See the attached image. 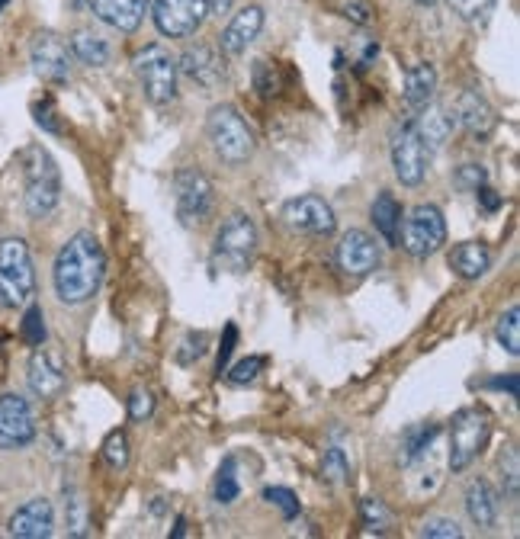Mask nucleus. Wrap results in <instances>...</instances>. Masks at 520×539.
Segmentation results:
<instances>
[{
  "instance_id": "1",
  "label": "nucleus",
  "mask_w": 520,
  "mask_h": 539,
  "mask_svg": "<svg viewBox=\"0 0 520 539\" xmlns=\"http://www.w3.org/2000/svg\"><path fill=\"white\" fill-rule=\"evenodd\" d=\"M106 273V254L90 231H78L65 241L52 267L55 296L65 305H84L100 292Z\"/></svg>"
},
{
  "instance_id": "2",
  "label": "nucleus",
  "mask_w": 520,
  "mask_h": 539,
  "mask_svg": "<svg viewBox=\"0 0 520 539\" xmlns=\"http://www.w3.org/2000/svg\"><path fill=\"white\" fill-rule=\"evenodd\" d=\"M23 167V206L29 219H49L61 199V174L58 164L42 145H29L20 151Z\"/></svg>"
},
{
  "instance_id": "3",
  "label": "nucleus",
  "mask_w": 520,
  "mask_h": 539,
  "mask_svg": "<svg viewBox=\"0 0 520 539\" xmlns=\"http://www.w3.org/2000/svg\"><path fill=\"white\" fill-rule=\"evenodd\" d=\"M206 135L212 142V151L219 154L225 164H244L257 148V138L251 132V126L244 122V116L235 110L232 103H219L212 106L206 116Z\"/></svg>"
},
{
  "instance_id": "4",
  "label": "nucleus",
  "mask_w": 520,
  "mask_h": 539,
  "mask_svg": "<svg viewBox=\"0 0 520 539\" xmlns=\"http://www.w3.org/2000/svg\"><path fill=\"white\" fill-rule=\"evenodd\" d=\"M36 296V270L23 238L0 241V308H23Z\"/></svg>"
},
{
  "instance_id": "5",
  "label": "nucleus",
  "mask_w": 520,
  "mask_h": 539,
  "mask_svg": "<svg viewBox=\"0 0 520 539\" xmlns=\"http://www.w3.org/2000/svg\"><path fill=\"white\" fill-rule=\"evenodd\" d=\"M257 254V225L248 212H232L216 231L212 264L225 273H244Z\"/></svg>"
},
{
  "instance_id": "6",
  "label": "nucleus",
  "mask_w": 520,
  "mask_h": 539,
  "mask_svg": "<svg viewBox=\"0 0 520 539\" xmlns=\"http://www.w3.org/2000/svg\"><path fill=\"white\" fill-rule=\"evenodd\" d=\"M132 68L145 97L155 106H167L177 97V58L164 45H148L132 58Z\"/></svg>"
},
{
  "instance_id": "7",
  "label": "nucleus",
  "mask_w": 520,
  "mask_h": 539,
  "mask_svg": "<svg viewBox=\"0 0 520 539\" xmlns=\"http://www.w3.org/2000/svg\"><path fill=\"white\" fill-rule=\"evenodd\" d=\"M399 244L418 260L437 254L443 244H447V219H443V212L434 203L415 206L402 219Z\"/></svg>"
},
{
  "instance_id": "8",
  "label": "nucleus",
  "mask_w": 520,
  "mask_h": 539,
  "mask_svg": "<svg viewBox=\"0 0 520 539\" xmlns=\"http://www.w3.org/2000/svg\"><path fill=\"white\" fill-rule=\"evenodd\" d=\"M174 203L183 228H200L209 222L216 193H212V183L200 167H180L174 174Z\"/></svg>"
},
{
  "instance_id": "9",
  "label": "nucleus",
  "mask_w": 520,
  "mask_h": 539,
  "mask_svg": "<svg viewBox=\"0 0 520 539\" xmlns=\"http://www.w3.org/2000/svg\"><path fill=\"white\" fill-rule=\"evenodd\" d=\"M488 430H492L488 414L479 408H463L453 414V424H450V469L453 472H463L479 459V453L488 443Z\"/></svg>"
},
{
  "instance_id": "10",
  "label": "nucleus",
  "mask_w": 520,
  "mask_h": 539,
  "mask_svg": "<svg viewBox=\"0 0 520 539\" xmlns=\"http://www.w3.org/2000/svg\"><path fill=\"white\" fill-rule=\"evenodd\" d=\"M392 167H395V177H399L405 187H418V183L427 177L431 148H427V142L421 138L415 119L399 126L392 135Z\"/></svg>"
},
{
  "instance_id": "11",
  "label": "nucleus",
  "mask_w": 520,
  "mask_h": 539,
  "mask_svg": "<svg viewBox=\"0 0 520 539\" xmlns=\"http://www.w3.org/2000/svg\"><path fill=\"white\" fill-rule=\"evenodd\" d=\"M36 440V418L23 395H0V450H26Z\"/></svg>"
},
{
  "instance_id": "12",
  "label": "nucleus",
  "mask_w": 520,
  "mask_h": 539,
  "mask_svg": "<svg viewBox=\"0 0 520 539\" xmlns=\"http://www.w3.org/2000/svg\"><path fill=\"white\" fill-rule=\"evenodd\" d=\"M283 222H286V228L299 231V235H315V238L334 235V228H338L331 203H325L321 196L289 199V203L283 206Z\"/></svg>"
},
{
  "instance_id": "13",
  "label": "nucleus",
  "mask_w": 520,
  "mask_h": 539,
  "mask_svg": "<svg viewBox=\"0 0 520 539\" xmlns=\"http://www.w3.org/2000/svg\"><path fill=\"white\" fill-rule=\"evenodd\" d=\"M155 26L158 33L171 39H187L200 29L209 17L206 0H155Z\"/></svg>"
},
{
  "instance_id": "14",
  "label": "nucleus",
  "mask_w": 520,
  "mask_h": 539,
  "mask_svg": "<svg viewBox=\"0 0 520 539\" xmlns=\"http://www.w3.org/2000/svg\"><path fill=\"white\" fill-rule=\"evenodd\" d=\"M33 71L49 84H65L71 77V49L55 33H39L29 45Z\"/></svg>"
},
{
  "instance_id": "15",
  "label": "nucleus",
  "mask_w": 520,
  "mask_h": 539,
  "mask_svg": "<svg viewBox=\"0 0 520 539\" xmlns=\"http://www.w3.org/2000/svg\"><path fill=\"white\" fill-rule=\"evenodd\" d=\"M177 71L203 90H216L225 81V61L216 45H190L187 52L177 58Z\"/></svg>"
},
{
  "instance_id": "16",
  "label": "nucleus",
  "mask_w": 520,
  "mask_h": 539,
  "mask_svg": "<svg viewBox=\"0 0 520 539\" xmlns=\"http://www.w3.org/2000/svg\"><path fill=\"white\" fill-rule=\"evenodd\" d=\"M26 382H29V392L42 402H52L61 392H65L68 385V376H65V363H61L58 353L52 350H36L33 360L26 366Z\"/></svg>"
},
{
  "instance_id": "17",
  "label": "nucleus",
  "mask_w": 520,
  "mask_h": 539,
  "mask_svg": "<svg viewBox=\"0 0 520 539\" xmlns=\"http://www.w3.org/2000/svg\"><path fill=\"white\" fill-rule=\"evenodd\" d=\"M338 267L347 276H366L379 267V244L370 231L363 228L344 231V238L338 244Z\"/></svg>"
},
{
  "instance_id": "18",
  "label": "nucleus",
  "mask_w": 520,
  "mask_h": 539,
  "mask_svg": "<svg viewBox=\"0 0 520 539\" xmlns=\"http://www.w3.org/2000/svg\"><path fill=\"white\" fill-rule=\"evenodd\" d=\"M55 530V507L49 498H33L17 507L7 523V533L17 539H45Z\"/></svg>"
},
{
  "instance_id": "19",
  "label": "nucleus",
  "mask_w": 520,
  "mask_h": 539,
  "mask_svg": "<svg viewBox=\"0 0 520 539\" xmlns=\"http://www.w3.org/2000/svg\"><path fill=\"white\" fill-rule=\"evenodd\" d=\"M453 119L466 135L472 138H488L495 132V110L488 106V100L476 90H463L460 97L453 100Z\"/></svg>"
},
{
  "instance_id": "20",
  "label": "nucleus",
  "mask_w": 520,
  "mask_h": 539,
  "mask_svg": "<svg viewBox=\"0 0 520 539\" xmlns=\"http://www.w3.org/2000/svg\"><path fill=\"white\" fill-rule=\"evenodd\" d=\"M151 0H90V10L106 26L119 29V33H135L142 26Z\"/></svg>"
},
{
  "instance_id": "21",
  "label": "nucleus",
  "mask_w": 520,
  "mask_h": 539,
  "mask_svg": "<svg viewBox=\"0 0 520 539\" xmlns=\"http://www.w3.org/2000/svg\"><path fill=\"white\" fill-rule=\"evenodd\" d=\"M260 29H264V10L260 7H244L241 13H235L232 23H228L219 36L225 55H244L248 45L260 36Z\"/></svg>"
},
{
  "instance_id": "22",
  "label": "nucleus",
  "mask_w": 520,
  "mask_h": 539,
  "mask_svg": "<svg viewBox=\"0 0 520 539\" xmlns=\"http://www.w3.org/2000/svg\"><path fill=\"white\" fill-rule=\"evenodd\" d=\"M434 94H437V71L434 65H427V61H421V65H411L405 71V106L411 113H424L427 106L434 103Z\"/></svg>"
},
{
  "instance_id": "23",
  "label": "nucleus",
  "mask_w": 520,
  "mask_h": 539,
  "mask_svg": "<svg viewBox=\"0 0 520 539\" xmlns=\"http://www.w3.org/2000/svg\"><path fill=\"white\" fill-rule=\"evenodd\" d=\"M466 511H469V520L476 523V527H482V530H492L495 527L498 514H501V501L495 495L492 482H485V479L469 482V488H466Z\"/></svg>"
},
{
  "instance_id": "24",
  "label": "nucleus",
  "mask_w": 520,
  "mask_h": 539,
  "mask_svg": "<svg viewBox=\"0 0 520 539\" xmlns=\"http://www.w3.org/2000/svg\"><path fill=\"white\" fill-rule=\"evenodd\" d=\"M450 267L463 276V280H479L492 267V251L479 241H463L450 251Z\"/></svg>"
},
{
  "instance_id": "25",
  "label": "nucleus",
  "mask_w": 520,
  "mask_h": 539,
  "mask_svg": "<svg viewBox=\"0 0 520 539\" xmlns=\"http://www.w3.org/2000/svg\"><path fill=\"white\" fill-rule=\"evenodd\" d=\"M71 55L87 68H106L113 58V49L94 29H78V33L71 36Z\"/></svg>"
},
{
  "instance_id": "26",
  "label": "nucleus",
  "mask_w": 520,
  "mask_h": 539,
  "mask_svg": "<svg viewBox=\"0 0 520 539\" xmlns=\"http://www.w3.org/2000/svg\"><path fill=\"white\" fill-rule=\"evenodd\" d=\"M370 219L376 231L382 235L386 244H399V231H402V206L392 193H379L370 206Z\"/></svg>"
},
{
  "instance_id": "27",
  "label": "nucleus",
  "mask_w": 520,
  "mask_h": 539,
  "mask_svg": "<svg viewBox=\"0 0 520 539\" xmlns=\"http://www.w3.org/2000/svg\"><path fill=\"white\" fill-rule=\"evenodd\" d=\"M415 126H418L421 138L427 142V148L434 151V148H440L453 135L456 119H453V110H443V106H427L424 113H418Z\"/></svg>"
},
{
  "instance_id": "28",
  "label": "nucleus",
  "mask_w": 520,
  "mask_h": 539,
  "mask_svg": "<svg viewBox=\"0 0 520 539\" xmlns=\"http://www.w3.org/2000/svg\"><path fill=\"white\" fill-rule=\"evenodd\" d=\"M437 437H440V427L437 424H415V427H408L405 437H402V462H405V466H411L415 459L431 453V446H434Z\"/></svg>"
},
{
  "instance_id": "29",
  "label": "nucleus",
  "mask_w": 520,
  "mask_h": 539,
  "mask_svg": "<svg viewBox=\"0 0 520 539\" xmlns=\"http://www.w3.org/2000/svg\"><path fill=\"white\" fill-rule=\"evenodd\" d=\"M495 334H498V344L508 350L511 357H520V308L517 305H511L508 312L498 318Z\"/></svg>"
},
{
  "instance_id": "30",
  "label": "nucleus",
  "mask_w": 520,
  "mask_h": 539,
  "mask_svg": "<svg viewBox=\"0 0 520 539\" xmlns=\"http://www.w3.org/2000/svg\"><path fill=\"white\" fill-rule=\"evenodd\" d=\"M235 456H228L222 462V469L216 475V501L219 504H235L241 495V482H238V472H235Z\"/></svg>"
},
{
  "instance_id": "31",
  "label": "nucleus",
  "mask_w": 520,
  "mask_h": 539,
  "mask_svg": "<svg viewBox=\"0 0 520 539\" xmlns=\"http://www.w3.org/2000/svg\"><path fill=\"white\" fill-rule=\"evenodd\" d=\"M453 13H460V20L469 26H488L495 13V0H450Z\"/></svg>"
},
{
  "instance_id": "32",
  "label": "nucleus",
  "mask_w": 520,
  "mask_h": 539,
  "mask_svg": "<svg viewBox=\"0 0 520 539\" xmlns=\"http://www.w3.org/2000/svg\"><path fill=\"white\" fill-rule=\"evenodd\" d=\"M360 517H363L366 533H386L392 527V511L379 498H363Z\"/></svg>"
},
{
  "instance_id": "33",
  "label": "nucleus",
  "mask_w": 520,
  "mask_h": 539,
  "mask_svg": "<svg viewBox=\"0 0 520 539\" xmlns=\"http://www.w3.org/2000/svg\"><path fill=\"white\" fill-rule=\"evenodd\" d=\"M103 459H106V466L116 469V472H122L129 466V440L122 430H113V434L103 440Z\"/></svg>"
},
{
  "instance_id": "34",
  "label": "nucleus",
  "mask_w": 520,
  "mask_h": 539,
  "mask_svg": "<svg viewBox=\"0 0 520 539\" xmlns=\"http://www.w3.org/2000/svg\"><path fill=\"white\" fill-rule=\"evenodd\" d=\"M20 334H23V341H26L29 347H42V344H45V315H42V308H39L36 302L26 308Z\"/></svg>"
},
{
  "instance_id": "35",
  "label": "nucleus",
  "mask_w": 520,
  "mask_h": 539,
  "mask_svg": "<svg viewBox=\"0 0 520 539\" xmlns=\"http://www.w3.org/2000/svg\"><path fill=\"white\" fill-rule=\"evenodd\" d=\"M65 517H68V530L71 536H84L90 527V517H87V501L78 495V491H68V501H65Z\"/></svg>"
},
{
  "instance_id": "36",
  "label": "nucleus",
  "mask_w": 520,
  "mask_h": 539,
  "mask_svg": "<svg viewBox=\"0 0 520 539\" xmlns=\"http://www.w3.org/2000/svg\"><path fill=\"white\" fill-rule=\"evenodd\" d=\"M264 501H267V504H273V507H280V514H283L286 520L299 517V511H302L299 498H296L289 488H264Z\"/></svg>"
},
{
  "instance_id": "37",
  "label": "nucleus",
  "mask_w": 520,
  "mask_h": 539,
  "mask_svg": "<svg viewBox=\"0 0 520 539\" xmlns=\"http://www.w3.org/2000/svg\"><path fill=\"white\" fill-rule=\"evenodd\" d=\"M421 536H427V539H460L463 527L450 517H431V520L421 523Z\"/></svg>"
},
{
  "instance_id": "38",
  "label": "nucleus",
  "mask_w": 520,
  "mask_h": 539,
  "mask_svg": "<svg viewBox=\"0 0 520 539\" xmlns=\"http://www.w3.org/2000/svg\"><path fill=\"white\" fill-rule=\"evenodd\" d=\"M321 472H325V479H331V482H347L350 462H347L344 450H338V446L325 450V462H321Z\"/></svg>"
},
{
  "instance_id": "39",
  "label": "nucleus",
  "mask_w": 520,
  "mask_h": 539,
  "mask_svg": "<svg viewBox=\"0 0 520 539\" xmlns=\"http://www.w3.org/2000/svg\"><path fill=\"white\" fill-rule=\"evenodd\" d=\"M501 485H504V495H508V501H517L520 475H517V453H514V446L501 456Z\"/></svg>"
},
{
  "instance_id": "40",
  "label": "nucleus",
  "mask_w": 520,
  "mask_h": 539,
  "mask_svg": "<svg viewBox=\"0 0 520 539\" xmlns=\"http://www.w3.org/2000/svg\"><path fill=\"white\" fill-rule=\"evenodd\" d=\"M485 180H488V174H485L482 164H463L460 171H456V177H453L456 190H463V193H476Z\"/></svg>"
},
{
  "instance_id": "41",
  "label": "nucleus",
  "mask_w": 520,
  "mask_h": 539,
  "mask_svg": "<svg viewBox=\"0 0 520 539\" xmlns=\"http://www.w3.org/2000/svg\"><path fill=\"white\" fill-rule=\"evenodd\" d=\"M264 366H267L264 357H248V360H241V363H235L232 373H228V382H235V385L254 382L260 373H264Z\"/></svg>"
},
{
  "instance_id": "42",
  "label": "nucleus",
  "mask_w": 520,
  "mask_h": 539,
  "mask_svg": "<svg viewBox=\"0 0 520 539\" xmlns=\"http://www.w3.org/2000/svg\"><path fill=\"white\" fill-rule=\"evenodd\" d=\"M203 353H206V334H187V337H183L180 350H177V360L183 366H190V363L200 360Z\"/></svg>"
},
{
  "instance_id": "43",
  "label": "nucleus",
  "mask_w": 520,
  "mask_h": 539,
  "mask_svg": "<svg viewBox=\"0 0 520 539\" xmlns=\"http://www.w3.org/2000/svg\"><path fill=\"white\" fill-rule=\"evenodd\" d=\"M151 411H155V398H151L148 389H135L129 395V418L132 421H145L151 418Z\"/></svg>"
},
{
  "instance_id": "44",
  "label": "nucleus",
  "mask_w": 520,
  "mask_h": 539,
  "mask_svg": "<svg viewBox=\"0 0 520 539\" xmlns=\"http://www.w3.org/2000/svg\"><path fill=\"white\" fill-rule=\"evenodd\" d=\"M254 84H257V90H260V94H264V97H273V94H277V74H273V65H270V61H264V58L254 61Z\"/></svg>"
},
{
  "instance_id": "45",
  "label": "nucleus",
  "mask_w": 520,
  "mask_h": 539,
  "mask_svg": "<svg viewBox=\"0 0 520 539\" xmlns=\"http://www.w3.org/2000/svg\"><path fill=\"white\" fill-rule=\"evenodd\" d=\"M33 119H36V126H42L45 132H52V135L61 132V122H58V113H55L52 100H39V103H33Z\"/></svg>"
},
{
  "instance_id": "46",
  "label": "nucleus",
  "mask_w": 520,
  "mask_h": 539,
  "mask_svg": "<svg viewBox=\"0 0 520 539\" xmlns=\"http://www.w3.org/2000/svg\"><path fill=\"white\" fill-rule=\"evenodd\" d=\"M341 10H344V17L354 20L357 26H366V23L373 20V7L366 4V0H344Z\"/></svg>"
},
{
  "instance_id": "47",
  "label": "nucleus",
  "mask_w": 520,
  "mask_h": 539,
  "mask_svg": "<svg viewBox=\"0 0 520 539\" xmlns=\"http://www.w3.org/2000/svg\"><path fill=\"white\" fill-rule=\"evenodd\" d=\"M235 344H238V328H235V325H225V337H222V347H219V363H216V373H219V376L225 373L228 357H232Z\"/></svg>"
},
{
  "instance_id": "48",
  "label": "nucleus",
  "mask_w": 520,
  "mask_h": 539,
  "mask_svg": "<svg viewBox=\"0 0 520 539\" xmlns=\"http://www.w3.org/2000/svg\"><path fill=\"white\" fill-rule=\"evenodd\" d=\"M476 199L482 203V209H485V212H498V209H501V196H498L492 187H485V183L476 190Z\"/></svg>"
},
{
  "instance_id": "49",
  "label": "nucleus",
  "mask_w": 520,
  "mask_h": 539,
  "mask_svg": "<svg viewBox=\"0 0 520 539\" xmlns=\"http://www.w3.org/2000/svg\"><path fill=\"white\" fill-rule=\"evenodd\" d=\"M492 389H508L511 398H517V376H508V379H492Z\"/></svg>"
},
{
  "instance_id": "50",
  "label": "nucleus",
  "mask_w": 520,
  "mask_h": 539,
  "mask_svg": "<svg viewBox=\"0 0 520 539\" xmlns=\"http://www.w3.org/2000/svg\"><path fill=\"white\" fill-rule=\"evenodd\" d=\"M232 4H235V0H206L209 13H216V17H222V13L232 10Z\"/></svg>"
},
{
  "instance_id": "51",
  "label": "nucleus",
  "mask_w": 520,
  "mask_h": 539,
  "mask_svg": "<svg viewBox=\"0 0 520 539\" xmlns=\"http://www.w3.org/2000/svg\"><path fill=\"white\" fill-rule=\"evenodd\" d=\"M7 4H10V0H0V13H4V10H7Z\"/></svg>"
},
{
  "instance_id": "52",
  "label": "nucleus",
  "mask_w": 520,
  "mask_h": 539,
  "mask_svg": "<svg viewBox=\"0 0 520 539\" xmlns=\"http://www.w3.org/2000/svg\"><path fill=\"white\" fill-rule=\"evenodd\" d=\"M418 4H434V0H418Z\"/></svg>"
}]
</instances>
